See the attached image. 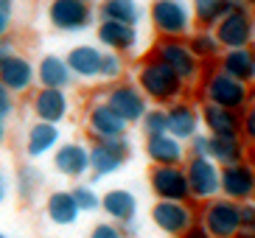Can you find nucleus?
Returning a JSON list of instances; mask_svg holds the SVG:
<instances>
[{"label": "nucleus", "mask_w": 255, "mask_h": 238, "mask_svg": "<svg viewBox=\"0 0 255 238\" xmlns=\"http://www.w3.org/2000/svg\"><path fill=\"white\" fill-rule=\"evenodd\" d=\"M31 112L39 123H53L59 126L62 120L70 115V98L65 90H48V87H37L31 96Z\"/></svg>", "instance_id": "nucleus-15"}, {"label": "nucleus", "mask_w": 255, "mask_h": 238, "mask_svg": "<svg viewBox=\"0 0 255 238\" xmlns=\"http://www.w3.org/2000/svg\"><path fill=\"white\" fill-rule=\"evenodd\" d=\"M87 238H127V236L121 233L118 224H113V222H98L96 227L90 230V236H87Z\"/></svg>", "instance_id": "nucleus-38"}, {"label": "nucleus", "mask_w": 255, "mask_h": 238, "mask_svg": "<svg viewBox=\"0 0 255 238\" xmlns=\"http://www.w3.org/2000/svg\"><path fill=\"white\" fill-rule=\"evenodd\" d=\"M59 143H62V129L59 126L34 120L28 134H25V154H28L31 160H39V157H45V154H53Z\"/></svg>", "instance_id": "nucleus-26"}, {"label": "nucleus", "mask_w": 255, "mask_h": 238, "mask_svg": "<svg viewBox=\"0 0 255 238\" xmlns=\"http://www.w3.org/2000/svg\"><path fill=\"white\" fill-rule=\"evenodd\" d=\"M0 84H3L11 96L31 93L34 84H37V65H34L28 56H23V53L8 56L6 62H0Z\"/></svg>", "instance_id": "nucleus-14"}, {"label": "nucleus", "mask_w": 255, "mask_h": 238, "mask_svg": "<svg viewBox=\"0 0 255 238\" xmlns=\"http://www.w3.org/2000/svg\"><path fill=\"white\" fill-rule=\"evenodd\" d=\"M202 126L208 129L210 137H236L241 134V112L225 110L216 104H202L199 107Z\"/></svg>", "instance_id": "nucleus-21"}, {"label": "nucleus", "mask_w": 255, "mask_h": 238, "mask_svg": "<svg viewBox=\"0 0 255 238\" xmlns=\"http://www.w3.org/2000/svg\"><path fill=\"white\" fill-rule=\"evenodd\" d=\"M236 238H255V230H253V233H244V230H241Z\"/></svg>", "instance_id": "nucleus-48"}, {"label": "nucleus", "mask_w": 255, "mask_h": 238, "mask_svg": "<svg viewBox=\"0 0 255 238\" xmlns=\"http://www.w3.org/2000/svg\"><path fill=\"white\" fill-rule=\"evenodd\" d=\"M241 140L247 146H255V101L241 112Z\"/></svg>", "instance_id": "nucleus-36"}, {"label": "nucleus", "mask_w": 255, "mask_h": 238, "mask_svg": "<svg viewBox=\"0 0 255 238\" xmlns=\"http://www.w3.org/2000/svg\"><path fill=\"white\" fill-rule=\"evenodd\" d=\"M14 42H11V39H8V37H3V39H0V62H6L8 59V56H14Z\"/></svg>", "instance_id": "nucleus-42"}, {"label": "nucleus", "mask_w": 255, "mask_h": 238, "mask_svg": "<svg viewBox=\"0 0 255 238\" xmlns=\"http://www.w3.org/2000/svg\"><path fill=\"white\" fill-rule=\"evenodd\" d=\"M236 6V0H196L194 3V22L196 28H216V22Z\"/></svg>", "instance_id": "nucleus-31"}, {"label": "nucleus", "mask_w": 255, "mask_h": 238, "mask_svg": "<svg viewBox=\"0 0 255 238\" xmlns=\"http://www.w3.org/2000/svg\"><path fill=\"white\" fill-rule=\"evenodd\" d=\"M194 3H196V0H194Z\"/></svg>", "instance_id": "nucleus-53"}, {"label": "nucleus", "mask_w": 255, "mask_h": 238, "mask_svg": "<svg viewBox=\"0 0 255 238\" xmlns=\"http://www.w3.org/2000/svg\"><path fill=\"white\" fill-rule=\"evenodd\" d=\"M96 39L98 45L110 53H135L140 48V31L132 25H121V22H110V20H98L96 22Z\"/></svg>", "instance_id": "nucleus-16"}, {"label": "nucleus", "mask_w": 255, "mask_h": 238, "mask_svg": "<svg viewBox=\"0 0 255 238\" xmlns=\"http://www.w3.org/2000/svg\"><path fill=\"white\" fill-rule=\"evenodd\" d=\"M124 73H127V62H124V56H118V53H110V51H101V65H98V79L101 82H121L124 79Z\"/></svg>", "instance_id": "nucleus-32"}, {"label": "nucleus", "mask_w": 255, "mask_h": 238, "mask_svg": "<svg viewBox=\"0 0 255 238\" xmlns=\"http://www.w3.org/2000/svg\"><path fill=\"white\" fill-rule=\"evenodd\" d=\"M146 20L160 39H188L196 28L194 6L188 0H151Z\"/></svg>", "instance_id": "nucleus-2"}, {"label": "nucleus", "mask_w": 255, "mask_h": 238, "mask_svg": "<svg viewBox=\"0 0 255 238\" xmlns=\"http://www.w3.org/2000/svg\"><path fill=\"white\" fill-rule=\"evenodd\" d=\"M185 179L188 191H191V202H210L219 196V179H222V168H219L210 157H188L185 163Z\"/></svg>", "instance_id": "nucleus-8"}, {"label": "nucleus", "mask_w": 255, "mask_h": 238, "mask_svg": "<svg viewBox=\"0 0 255 238\" xmlns=\"http://www.w3.org/2000/svg\"><path fill=\"white\" fill-rule=\"evenodd\" d=\"M219 196H225V199L236 202V205H244V202L255 199V168H253L250 160L222 168Z\"/></svg>", "instance_id": "nucleus-13"}, {"label": "nucleus", "mask_w": 255, "mask_h": 238, "mask_svg": "<svg viewBox=\"0 0 255 238\" xmlns=\"http://www.w3.org/2000/svg\"><path fill=\"white\" fill-rule=\"evenodd\" d=\"M149 219L160 233L180 238L196 224V210L194 202H154L149 210Z\"/></svg>", "instance_id": "nucleus-9"}, {"label": "nucleus", "mask_w": 255, "mask_h": 238, "mask_svg": "<svg viewBox=\"0 0 255 238\" xmlns=\"http://www.w3.org/2000/svg\"><path fill=\"white\" fill-rule=\"evenodd\" d=\"M185 42L199 65H205V62H219V56H222V45H219V39L213 37L210 28H194Z\"/></svg>", "instance_id": "nucleus-30"}, {"label": "nucleus", "mask_w": 255, "mask_h": 238, "mask_svg": "<svg viewBox=\"0 0 255 238\" xmlns=\"http://www.w3.org/2000/svg\"><path fill=\"white\" fill-rule=\"evenodd\" d=\"M37 84L39 87H48V90H65L68 93L76 84V76L70 73L65 56H59V53H45L37 62Z\"/></svg>", "instance_id": "nucleus-20"}, {"label": "nucleus", "mask_w": 255, "mask_h": 238, "mask_svg": "<svg viewBox=\"0 0 255 238\" xmlns=\"http://www.w3.org/2000/svg\"><path fill=\"white\" fill-rule=\"evenodd\" d=\"M127 129L129 123L121 120L104 101H96L87 110V132L96 140H121V137H127Z\"/></svg>", "instance_id": "nucleus-18"}, {"label": "nucleus", "mask_w": 255, "mask_h": 238, "mask_svg": "<svg viewBox=\"0 0 255 238\" xmlns=\"http://www.w3.org/2000/svg\"><path fill=\"white\" fill-rule=\"evenodd\" d=\"M185 151H188V157H210V134L208 132L194 134V137L185 143Z\"/></svg>", "instance_id": "nucleus-37"}, {"label": "nucleus", "mask_w": 255, "mask_h": 238, "mask_svg": "<svg viewBox=\"0 0 255 238\" xmlns=\"http://www.w3.org/2000/svg\"><path fill=\"white\" fill-rule=\"evenodd\" d=\"M101 210L113 224H124L137 219V196L129 188H110L101 194Z\"/></svg>", "instance_id": "nucleus-24"}, {"label": "nucleus", "mask_w": 255, "mask_h": 238, "mask_svg": "<svg viewBox=\"0 0 255 238\" xmlns=\"http://www.w3.org/2000/svg\"><path fill=\"white\" fill-rule=\"evenodd\" d=\"M6 134H8V129H6V120L0 118V146L6 143Z\"/></svg>", "instance_id": "nucleus-45"}, {"label": "nucleus", "mask_w": 255, "mask_h": 238, "mask_svg": "<svg viewBox=\"0 0 255 238\" xmlns=\"http://www.w3.org/2000/svg\"><path fill=\"white\" fill-rule=\"evenodd\" d=\"M11 112H14V96H11L3 84H0V118L6 120Z\"/></svg>", "instance_id": "nucleus-40"}, {"label": "nucleus", "mask_w": 255, "mask_h": 238, "mask_svg": "<svg viewBox=\"0 0 255 238\" xmlns=\"http://www.w3.org/2000/svg\"><path fill=\"white\" fill-rule=\"evenodd\" d=\"M17 194H20V199L31 202L34 196H37L39 185H42V174L34 168V165H23L20 171H17Z\"/></svg>", "instance_id": "nucleus-33"}, {"label": "nucleus", "mask_w": 255, "mask_h": 238, "mask_svg": "<svg viewBox=\"0 0 255 238\" xmlns=\"http://www.w3.org/2000/svg\"><path fill=\"white\" fill-rule=\"evenodd\" d=\"M250 163H253V168H255V154H253V160H250Z\"/></svg>", "instance_id": "nucleus-50"}, {"label": "nucleus", "mask_w": 255, "mask_h": 238, "mask_svg": "<svg viewBox=\"0 0 255 238\" xmlns=\"http://www.w3.org/2000/svg\"><path fill=\"white\" fill-rule=\"evenodd\" d=\"M48 22L62 34H82L96 22V11L79 0H51L48 3Z\"/></svg>", "instance_id": "nucleus-10"}, {"label": "nucleus", "mask_w": 255, "mask_h": 238, "mask_svg": "<svg viewBox=\"0 0 255 238\" xmlns=\"http://www.w3.org/2000/svg\"><path fill=\"white\" fill-rule=\"evenodd\" d=\"M45 216L56 227H73L82 219V210H79V205H76L70 191H53L45 199Z\"/></svg>", "instance_id": "nucleus-27"}, {"label": "nucleus", "mask_w": 255, "mask_h": 238, "mask_svg": "<svg viewBox=\"0 0 255 238\" xmlns=\"http://www.w3.org/2000/svg\"><path fill=\"white\" fill-rule=\"evenodd\" d=\"M65 62H68L70 73L76 76V79H98V65H101V48L98 45H76V48H70L68 56H65Z\"/></svg>", "instance_id": "nucleus-28"}, {"label": "nucleus", "mask_w": 255, "mask_h": 238, "mask_svg": "<svg viewBox=\"0 0 255 238\" xmlns=\"http://www.w3.org/2000/svg\"><path fill=\"white\" fill-rule=\"evenodd\" d=\"M180 238H210V236H208V230H205L202 224L196 222V224H194V227H191V230H188V233H185V236H180Z\"/></svg>", "instance_id": "nucleus-44"}, {"label": "nucleus", "mask_w": 255, "mask_h": 238, "mask_svg": "<svg viewBox=\"0 0 255 238\" xmlns=\"http://www.w3.org/2000/svg\"><path fill=\"white\" fill-rule=\"evenodd\" d=\"M149 56H154L157 62L168 65L185 84H194L199 79V73H202V65L196 62V56L191 53L185 39H157V42L151 45Z\"/></svg>", "instance_id": "nucleus-6"}, {"label": "nucleus", "mask_w": 255, "mask_h": 238, "mask_svg": "<svg viewBox=\"0 0 255 238\" xmlns=\"http://www.w3.org/2000/svg\"><path fill=\"white\" fill-rule=\"evenodd\" d=\"M253 14H255V11H253Z\"/></svg>", "instance_id": "nucleus-52"}, {"label": "nucleus", "mask_w": 255, "mask_h": 238, "mask_svg": "<svg viewBox=\"0 0 255 238\" xmlns=\"http://www.w3.org/2000/svg\"><path fill=\"white\" fill-rule=\"evenodd\" d=\"M0 238H8V236H6V233H0Z\"/></svg>", "instance_id": "nucleus-51"}, {"label": "nucleus", "mask_w": 255, "mask_h": 238, "mask_svg": "<svg viewBox=\"0 0 255 238\" xmlns=\"http://www.w3.org/2000/svg\"><path fill=\"white\" fill-rule=\"evenodd\" d=\"M165 115H168V134L177 137L180 143H188L194 134H199L202 126V118H199V107L191 104V101H177V104L165 107Z\"/></svg>", "instance_id": "nucleus-19"}, {"label": "nucleus", "mask_w": 255, "mask_h": 238, "mask_svg": "<svg viewBox=\"0 0 255 238\" xmlns=\"http://www.w3.org/2000/svg\"><path fill=\"white\" fill-rule=\"evenodd\" d=\"M140 129L146 137H157V134H168V115L165 107H149V112L143 115Z\"/></svg>", "instance_id": "nucleus-34"}, {"label": "nucleus", "mask_w": 255, "mask_h": 238, "mask_svg": "<svg viewBox=\"0 0 255 238\" xmlns=\"http://www.w3.org/2000/svg\"><path fill=\"white\" fill-rule=\"evenodd\" d=\"M70 194H73V199H76V205H79L82 213H96V210H101V194L93 185H87V182H79Z\"/></svg>", "instance_id": "nucleus-35"}, {"label": "nucleus", "mask_w": 255, "mask_h": 238, "mask_svg": "<svg viewBox=\"0 0 255 238\" xmlns=\"http://www.w3.org/2000/svg\"><path fill=\"white\" fill-rule=\"evenodd\" d=\"M79 3H87V6H98L101 0H79Z\"/></svg>", "instance_id": "nucleus-49"}, {"label": "nucleus", "mask_w": 255, "mask_h": 238, "mask_svg": "<svg viewBox=\"0 0 255 238\" xmlns=\"http://www.w3.org/2000/svg\"><path fill=\"white\" fill-rule=\"evenodd\" d=\"M149 188L157 202H191L188 179L182 165H151L149 168Z\"/></svg>", "instance_id": "nucleus-11"}, {"label": "nucleus", "mask_w": 255, "mask_h": 238, "mask_svg": "<svg viewBox=\"0 0 255 238\" xmlns=\"http://www.w3.org/2000/svg\"><path fill=\"white\" fill-rule=\"evenodd\" d=\"M227 76H233L236 82L253 87L255 84V45H247V48H236V51H222L216 62Z\"/></svg>", "instance_id": "nucleus-23"}, {"label": "nucleus", "mask_w": 255, "mask_h": 238, "mask_svg": "<svg viewBox=\"0 0 255 238\" xmlns=\"http://www.w3.org/2000/svg\"><path fill=\"white\" fill-rule=\"evenodd\" d=\"M11 31V11H0V39L8 37Z\"/></svg>", "instance_id": "nucleus-43"}, {"label": "nucleus", "mask_w": 255, "mask_h": 238, "mask_svg": "<svg viewBox=\"0 0 255 238\" xmlns=\"http://www.w3.org/2000/svg\"><path fill=\"white\" fill-rule=\"evenodd\" d=\"M14 8V0H0V11H11Z\"/></svg>", "instance_id": "nucleus-46"}, {"label": "nucleus", "mask_w": 255, "mask_h": 238, "mask_svg": "<svg viewBox=\"0 0 255 238\" xmlns=\"http://www.w3.org/2000/svg\"><path fill=\"white\" fill-rule=\"evenodd\" d=\"M96 20H110V22H121V25L137 28L146 20V8L137 0H101Z\"/></svg>", "instance_id": "nucleus-25"}, {"label": "nucleus", "mask_w": 255, "mask_h": 238, "mask_svg": "<svg viewBox=\"0 0 255 238\" xmlns=\"http://www.w3.org/2000/svg\"><path fill=\"white\" fill-rule=\"evenodd\" d=\"M236 3H239V6H247V8H253V11H255V0H236Z\"/></svg>", "instance_id": "nucleus-47"}, {"label": "nucleus", "mask_w": 255, "mask_h": 238, "mask_svg": "<svg viewBox=\"0 0 255 238\" xmlns=\"http://www.w3.org/2000/svg\"><path fill=\"white\" fill-rule=\"evenodd\" d=\"M8 194H11V179H8V174L3 171V168H0V208L6 205Z\"/></svg>", "instance_id": "nucleus-41"}, {"label": "nucleus", "mask_w": 255, "mask_h": 238, "mask_svg": "<svg viewBox=\"0 0 255 238\" xmlns=\"http://www.w3.org/2000/svg\"><path fill=\"white\" fill-rule=\"evenodd\" d=\"M205 104H216L233 112H244L250 107V87L236 82L233 76H227L219 65L208 67L202 73V84H199Z\"/></svg>", "instance_id": "nucleus-3"}, {"label": "nucleus", "mask_w": 255, "mask_h": 238, "mask_svg": "<svg viewBox=\"0 0 255 238\" xmlns=\"http://www.w3.org/2000/svg\"><path fill=\"white\" fill-rule=\"evenodd\" d=\"M196 222L208 230L210 238H236L241 233L239 205L225 196H216L210 202H202V208L196 213Z\"/></svg>", "instance_id": "nucleus-5"}, {"label": "nucleus", "mask_w": 255, "mask_h": 238, "mask_svg": "<svg viewBox=\"0 0 255 238\" xmlns=\"http://www.w3.org/2000/svg\"><path fill=\"white\" fill-rule=\"evenodd\" d=\"M239 219H241V230H244V233H253L255 230V199L239 205Z\"/></svg>", "instance_id": "nucleus-39"}, {"label": "nucleus", "mask_w": 255, "mask_h": 238, "mask_svg": "<svg viewBox=\"0 0 255 238\" xmlns=\"http://www.w3.org/2000/svg\"><path fill=\"white\" fill-rule=\"evenodd\" d=\"M129 146L127 137H121V140H96L90 146V171L96 179H104V177H113L118 174L129 160Z\"/></svg>", "instance_id": "nucleus-12"}, {"label": "nucleus", "mask_w": 255, "mask_h": 238, "mask_svg": "<svg viewBox=\"0 0 255 238\" xmlns=\"http://www.w3.org/2000/svg\"><path fill=\"white\" fill-rule=\"evenodd\" d=\"M110 110L118 115L121 120H127V123H140L143 115L149 112V101L143 96L140 90H137L135 82H115L104 90V96H101Z\"/></svg>", "instance_id": "nucleus-7"}, {"label": "nucleus", "mask_w": 255, "mask_h": 238, "mask_svg": "<svg viewBox=\"0 0 255 238\" xmlns=\"http://www.w3.org/2000/svg\"><path fill=\"white\" fill-rule=\"evenodd\" d=\"M213 37L219 39L222 51H236V48L255 45V14H253V8L236 3V6L216 22Z\"/></svg>", "instance_id": "nucleus-4"}, {"label": "nucleus", "mask_w": 255, "mask_h": 238, "mask_svg": "<svg viewBox=\"0 0 255 238\" xmlns=\"http://www.w3.org/2000/svg\"><path fill=\"white\" fill-rule=\"evenodd\" d=\"M143 154L151 165H182L188 160L185 143H180L171 134H157V137H146Z\"/></svg>", "instance_id": "nucleus-22"}, {"label": "nucleus", "mask_w": 255, "mask_h": 238, "mask_svg": "<svg viewBox=\"0 0 255 238\" xmlns=\"http://www.w3.org/2000/svg\"><path fill=\"white\" fill-rule=\"evenodd\" d=\"M53 168L68 179H82L90 171V146L79 140H65L53 151Z\"/></svg>", "instance_id": "nucleus-17"}, {"label": "nucleus", "mask_w": 255, "mask_h": 238, "mask_svg": "<svg viewBox=\"0 0 255 238\" xmlns=\"http://www.w3.org/2000/svg\"><path fill=\"white\" fill-rule=\"evenodd\" d=\"M210 160L219 168L244 163L247 160V143L241 140V134H236V137H210Z\"/></svg>", "instance_id": "nucleus-29"}, {"label": "nucleus", "mask_w": 255, "mask_h": 238, "mask_svg": "<svg viewBox=\"0 0 255 238\" xmlns=\"http://www.w3.org/2000/svg\"><path fill=\"white\" fill-rule=\"evenodd\" d=\"M135 84L146 96V101L157 104V107H171L177 101H182V96L188 90V84L182 82L180 76L174 73L168 65L157 62L154 56L140 59V65L135 70Z\"/></svg>", "instance_id": "nucleus-1"}]
</instances>
